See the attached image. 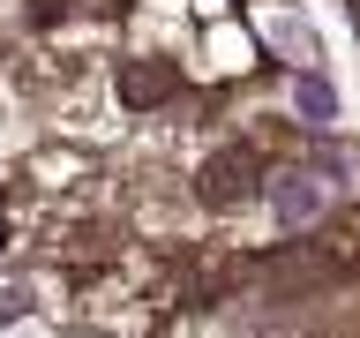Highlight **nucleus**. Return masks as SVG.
I'll list each match as a JSON object with an SVG mask.
<instances>
[{
  "label": "nucleus",
  "instance_id": "1",
  "mask_svg": "<svg viewBox=\"0 0 360 338\" xmlns=\"http://www.w3.org/2000/svg\"><path fill=\"white\" fill-rule=\"evenodd\" d=\"M338 180H323V165H292V173L270 180V211H278V225H315L323 211H330Z\"/></svg>",
  "mask_w": 360,
  "mask_h": 338
},
{
  "label": "nucleus",
  "instance_id": "2",
  "mask_svg": "<svg viewBox=\"0 0 360 338\" xmlns=\"http://www.w3.org/2000/svg\"><path fill=\"white\" fill-rule=\"evenodd\" d=\"M292 106H300L308 128H330V120H338V90L323 83V75H300V83H292Z\"/></svg>",
  "mask_w": 360,
  "mask_h": 338
},
{
  "label": "nucleus",
  "instance_id": "3",
  "mask_svg": "<svg viewBox=\"0 0 360 338\" xmlns=\"http://www.w3.org/2000/svg\"><path fill=\"white\" fill-rule=\"evenodd\" d=\"M263 30H270L278 45H285L292 61H315V30H308L300 15H263Z\"/></svg>",
  "mask_w": 360,
  "mask_h": 338
}]
</instances>
